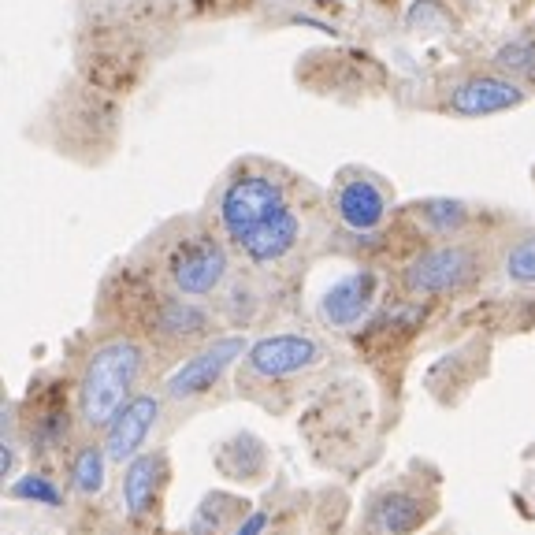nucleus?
Here are the masks:
<instances>
[{
	"label": "nucleus",
	"instance_id": "f257e3e1",
	"mask_svg": "<svg viewBox=\"0 0 535 535\" xmlns=\"http://www.w3.org/2000/svg\"><path fill=\"white\" fill-rule=\"evenodd\" d=\"M216 220L223 238L249 264H261V268L287 261L305 235V216L294 205L290 186L283 183L279 171L264 164L235 168V175L220 190Z\"/></svg>",
	"mask_w": 535,
	"mask_h": 535
},
{
	"label": "nucleus",
	"instance_id": "f03ea898",
	"mask_svg": "<svg viewBox=\"0 0 535 535\" xmlns=\"http://www.w3.org/2000/svg\"><path fill=\"white\" fill-rule=\"evenodd\" d=\"M145 368V350L134 339H112L101 342L86 357L79 376V420L86 428H108V420L116 417L123 405L134 398V383Z\"/></svg>",
	"mask_w": 535,
	"mask_h": 535
},
{
	"label": "nucleus",
	"instance_id": "7ed1b4c3",
	"mask_svg": "<svg viewBox=\"0 0 535 535\" xmlns=\"http://www.w3.org/2000/svg\"><path fill=\"white\" fill-rule=\"evenodd\" d=\"M231 272V257H227V246L220 238L205 231V227H194V231H183V238H175L168 246V257H164V275L175 294L183 298H209L223 287V279Z\"/></svg>",
	"mask_w": 535,
	"mask_h": 535
},
{
	"label": "nucleus",
	"instance_id": "20e7f679",
	"mask_svg": "<svg viewBox=\"0 0 535 535\" xmlns=\"http://www.w3.org/2000/svg\"><path fill=\"white\" fill-rule=\"evenodd\" d=\"M483 272V253L472 242H443L417 253L402 268V287L417 298H435V294H454L476 283Z\"/></svg>",
	"mask_w": 535,
	"mask_h": 535
},
{
	"label": "nucleus",
	"instance_id": "39448f33",
	"mask_svg": "<svg viewBox=\"0 0 535 535\" xmlns=\"http://www.w3.org/2000/svg\"><path fill=\"white\" fill-rule=\"evenodd\" d=\"M246 350H249L246 335H223V339H212L209 346H201L194 357H186L183 365L171 372L168 383H164V394L175 398V402L209 394L223 379V372L235 365L238 357H246Z\"/></svg>",
	"mask_w": 535,
	"mask_h": 535
},
{
	"label": "nucleus",
	"instance_id": "423d86ee",
	"mask_svg": "<svg viewBox=\"0 0 535 535\" xmlns=\"http://www.w3.org/2000/svg\"><path fill=\"white\" fill-rule=\"evenodd\" d=\"M324 346L309 335H264L246 350V372L257 379H287L320 365Z\"/></svg>",
	"mask_w": 535,
	"mask_h": 535
},
{
	"label": "nucleus",
	"instance_id": "0eeeda50",
	"mask_svg": "<svg viewBox=\"0 0 535 535\" xmlns=\"http://www.w3.org/2000/svg\"><path fill=\"white\" fill-rule=\"evenodd\" d=\"M387 190L376 175L368 171H342L339 186H335V216L346 231L353 235H372L387 223Z\"/></svg>",
	"mask_w": 535,
	"mask_h": 535
},
{
	"label": "nucleus",
	"instance_id": "6e6552de",
	"mask_svg": "<svg viewBox=\"0 0 535 535\" xmlns=\"http://www.w3.org/2000/svg\"><path fill=\"white\" fill-rule=\"evenodd\" d=\"M524 105V90L509 75H469L446 93V108L454 116L483 119Z\"/></svg>",
	"mask_w": 535,
	"mask_h": 535
},
{
	"label": "nucleus",
	"instance_id": "1a4fd4ad",
	"mask_svg": "<svg viewBox=\"0 0 535 535\" xmlns=\"http://www.w3.org/2000/svg\"><path fill=\"white\" fill-rule=\"evenodd\" d=\"M376 290H379V275L372 268H357V272L342 275L339 283H331L320 298V320L327 327H357L372 313L376 305Z\"/></svg>",
	"mask_w": 535,
	"mask_h": 535
},
{
	"label": "nucleus",
	"instance_id": "9d476101",
	"mask_svg": "<svg viewBox=\"0 0 535 535\" xmlns=\"http://www.w3.org/2000/svg\"><path fill=\"white\" fill-rule=\"evenodd\" d=\"M160 417V398L157 394H134L131 402L119 409L116 417L108 420L105 428V450L112 461H134V457L142 454L145 439H149V431L157 424Z\"/></svg>",
	"mask_w": 535,
	"mask_h": 535
},
{
	"label": "nucleus",
	"instance_id": "9b49d317",
	"mask_svg": "<svg viewBox=\"0 0 535 535\" xmlns=\"http://www.w3.org/2000/svg\"><path fill=\"white\" fill-rule=\"evenodd\" d=\"M431 517L428 498L413 495V491H387L372 502V521L379 532L387 535H409Z\"/></svg>",
	"mask_w": 535,
	"mask_h": 535
},
{
	"label": "nucleus",
	"instance_id": "f8f14e48",
	"mask_svg": "<svg viewBox=\"0 0 535 535\" xmlns=\"http://www.w3.org/2000/svg\"><path fill=\"white\" fill-rule=\"evenodd\" d=\"M160 476H164V457L160 454H138L134 461H127V472H123V506H127L131 517H145L153 509Z\"/></svg>",
	"mask_w": 535,
	"mask_h": 535
},
{
	"label": "nucleus",
	"instance_id": "ddd939ff",
	"mask_svg": "<svg viewBox=\"0 0 535 535\" xmlns=\"http://www.w3.org/2000/svg\"><path fill=\"white\" fill-rule=\"evenodd\" d=\"M205 327H209V316H205V309L190 305L183 294H175V298H168L164 305H160L157 331H160V335H168V339H179V342L197 339V335H205Z\"/></svg>",
	"mask_w": 535,
	"mask_h": 535
},
{
	"label": "nucleus",
	"instance_id": "4468645a",
	"mask_svg": "<svg viewBox=\"0 0 535 535\" xmlns=\"http://www.w3.org/2000/svg\"><path fill=\"white\" fill-rule=\"evenodd\" d=\"M409 212H413V220H417L424 231H431V235H457V231L472 220L469 205L450 201V197H428V201H417Z\"/></svg>",
	"mask_w": 535,
	"mask_h": 535
},
{
	"label": "nucleus",
	"instance_id": "2eb2a0df",
	"mask_svg": "<svg viewBox=\"0 0 535 535\" xmlns=\"http://www.w3.org/2000/svg\"><path fill=\"white\" fill-rule=\"evenodd\" d=\"M112 461L105 446H82L71 461V487L82 498H93L105 491V465Z\"/></svg>",
	"mask_w": 535,
	"mask_h": 535
},
{
	"label": "nucleus",
	"instance_id": "dca6fc26",
	"mask_svg": "<svg viewBox=\"0 0 535 535\" xmlns=\"http://www.w3.org/2000/svg\"><path fill=\"white\" fill-rule=\"evenodd\" d=\"M502 275L517 287H535V231L521 235L502 253Z\"/></svg>",
	"mask_w": 535,
	"mask_h": 535
},
{
	"label": "nucleus",
	"instance_id": "f3484780",
	"mask_svg": "<svg viewBox=\"0 0 535 535\" xmlns=\"http://www.w3.org/2000/svg\"><path fill=\"white\" fill-rule=\"evenodd\" d=\"M238 506V498L231 495H209L194 513V524H190V535H220L227 528V513Z\"/></svg>",
	"mask_w": 535,
	"mask_h": 535
},
{
	"label": "nucleus",
	"instance_id": "a211bd4d",
	"mask_svg": "<svg viewBox=\"0 0 535 535\" xmlns=\"http://www.w3.org/2000/svg\"><path fill=\"white\" fill-rule=\"evenodd\" d=\"M8 495L19 498V502H34V506H60V502H64L60 487H56L49 476H41V472H27V476H19V480L12 483V491H8Z\"/></svg>",
	"mask_w": 535,
	"mask_h": 535
},
{
	"label": "nucleus",
	"instance_id": "6ab92c4d",
	"mask_svg": "<svg viewBox=\"0 0 535 535\" xmlns=\"http://www.w3.org/2000/svg\"><path fill=\"white\" fill-rule=\"evenodd\" d=\"M495 67L502 75H532L535 71V41L513 38L495 53Z\"/></svg>",
	"mask_w": 535,
	"mask_h": 535
},
{
	"label": "nucleus",
	"instance_id": "aec40b11",
	"mask_svg": "<svg viewBox=\"0 0 535 535\" xmlns=\"http://www.w3.org/2000/svg\"><path fill=\"white\" fill-rule=\"evenodd\" d=\"M264 532H268V513H261V509H257V513H249L246 521L235 528V535H264Z\"/></svg>",
	"mask_w": 535,
	"mask_h": 535
},
{
	"label": "nucleus",
	"instance_id": "412c9836",
	"mask_svg": "<svg viewBox=\"0 0 535 535\" xmlns=\"http://www.w3.org/2000/svg\"><path fill=\"white\" fill-rule=\"evenodd\" d=\"M142 4H149V0H142Z\"/></svg>",
	"mask_w": 535,
	"mask_h": 535
}]
</instances>
